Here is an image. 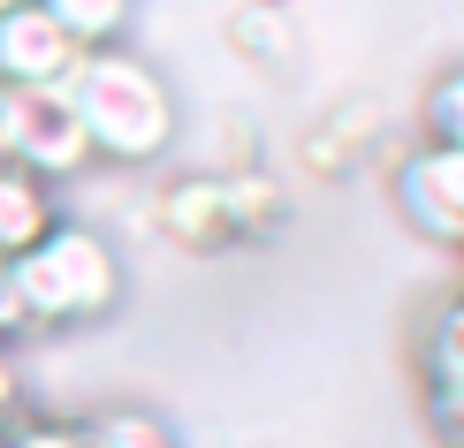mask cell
Here are the masks:
<instances>
[{"label":"cell","instance_id":"9a60e30c","mask_svg":"<svg viewBox=\"0 0 464 448\" xmlns=\"http://www.w3.org/2000/svg\"><path fill=\"white\" fill-rule=\"evenodd\" d=\"M24 418V365H15V342H0V434Z\"/></svg>","mask_w":464,"mask_h":448},{"label":"cell","instance_id":"4fadbf2b","mask_svg":"<svg viewBox=\"0 0 464 448\" xmlns=\"http://www.w3.org/2000/svg\"><path fill=\"white\" fill-rule=\"evenodd\" d=\"M427 145H464V62L441 69L427 91Z\"/></svg>","mask_w":464,"mask_h":448},{"label":"cell","instance_id":"5bb4252c","mask_svg":"<svg viewBox=\"0 0 464 448\" xmlns=\"http://www.w3.org/2000/svg\"><path fill=\"white\" fill-rule=\"evenodd\" d=\"M0 448H84V418H15Z\"/></svg>","mask_w":464,"mask_h":448},{"label":"cell","instance_id":"e0dca14e","mask_svg":"<svg viewBox=\"0 0 464 448\" xmlns=\"http://www.w3.org/2000/svg\"><path fill=\"white\" fill-rule=\"evenodd\" d=\"M259 8H289V0H259Z\"/></svg>","mask_w":464,"mask_h":448},{"label":"cell","instance_id":"ba28073f","mask_svg":"<svg viewBox=\"0 0 464 448\" xmlns=\"http://www.w3.org/2000/svg\"><path fill=\"white\" fill-rule=\"evenodd\" d=\"M62 221V205H53V190L38 183L31 167H15L8 152H0V266L15 259V251H31L46 228Z\"/></svg>","mask_w":464,"mask_h":448},{"label":"cell","instance_id":"6da1fadb","mask_svg":"<svg viewBox=\"0 0 464 448\" xmlns=\"http://www.w3.org/2000/svg\"><path fill=\"white\" fill-rule=\"evenodd\" d=\"M69 107L84 122V145L92 160H122V167H145L176 145V91L160 84V69L138 62L130 46H100L69 69Z\"/></svg>","mask_w":464,"mask_h":448},{"label":"cell","instance_id":"52a82bcc","mask_svg":"<svg viewBox=\"0 0 464 448\" xmlns=\"http://www.w3.org/2000/svg\"><path fill=\"white\" fill-rule=\"evenodd\" d=\"M84 62V53L62 38V24H53L38 0H24V8L0 15V91H38V84H69V69Z\"/></svg>","mask_w":464,"mask_h":448},{"label":"cell","instance_id":"7c38bea8","mask_svg":"<svg viewBox=\"0 0 464 448\" xmlns=\"http://www.w3.org/2000/svg\"><path fill=\"white\" fill-rule=\"evenodd\" d=\"M84 448H176V434L152 411H138V403H114V411L84 418Z\"/></svg>","mask_w":464,"mask_h":448},{"label":"cell","instance_id":"277c9868","mask_svg":"<svg viewBox=\"0 0 464 448\" xmlns=\"http://www.w3.org/2000/svg\"><path fill=\"white\" fill-rule=\"evenodd\" d=\"M389 205L411 236L464 251V145H419L389 167Z\"/></svg>","mask_w":464,"mask_h":448},{"label":"cell","instance_id":"9c48e42d","mask_svg":"<svg viewBox=\"0 0 464 448\" xmlns=\"http://www.w3.org/2000/svg\"><path fill=\"white\" fill-rule=\"evenodd\" d=\"M38 8L62 24V38H69L76 53H100V46H122L138 0H38Z\"/></svg>","mask_w":464,"mask_h":448},{"label":"cell","instance_id":"8fae6325","mask_svg":"<svg viewBox=\"0 0 464 448\" xmlns=\"http://www.w3.org/2000/svg\"><path fill=\"white\" fill-rule=\"evenodd\" d=\"M228 46H237L244 62H259V69H282V62H289V24H282V8L237 0V15H228Z\"/></svg>","mask_w":464,"mask_h":448},{"label":"cell","instance_id":"2e32d148","mask_svg":"<svg viewBox=\"0 0 464 448\" xmlns=\"http://www.w3.org/2000/svg\"><path fill=\"white\" fill-rule=\"evenodd\" d=\"M8 8H24V0H0V15H8Z\"/></svg>","mask_w":464,"mask_h":448},{"label":"cell","instance_id":"7a4b0ae2","mask_svg":"<svg viewBox=\"0 0 464 448\" xmlns=\"http://www.w3.org/2000/svg\"><path fill=\"white\" fill-rule=\"evenodd\" d=\"M8 281V304H15V327H84L100 311L122 304V259L100 228H76V221H53L31 251H15L0 266Z\"/></svg>","mask_w":464,"mask_h":448},{"label":"cell","instance_id":"5b68a950","mask_svg":"<svg viewBox=\"0 0 464 448\" xmlns=\"http://www.w3.org/2000/svg\"><path fill=\"white\" fill-rule=\"evenodd\" d=\"M419 387H427L434 434L450 448H464V289L434 304L427 335H419Z\"/></svg>","mask_w":464,"mask_h":448},{"label":"cell","instance_id":"30bf717a","mask_svg":"<svg viewBox=\"0 0 464 448\" xmlns=\"http://www.w3.org/2000/svg\"><path fill=\"white\" fill-rule=\"evenodd\" d=\"M221 183H228V205H237V236H244V243L275 236V228L289 221V198L266 183L259 167H237V175H221Z\"/></svg>","mask_w":464,"mask_h":448},{"label":"cell","instance_id":"3957f363","mask_svg":"<svg viewBox=\"0 0 464 448\" xmlns=\"http://www.w3.org/2000/svg\"><path fill=\"white\" fill-rule=\"evenodd\" d=\"M0 152H8L15 167H31L46 190L92 167L84 122H76V107H69V91H62V84H38V91H0Z\"/></svg>","mask_w":464,"mask_h":448},{"label":"cell","instance_id":"8992f818","mask_svg":"<svg viewBox=\"0 0 464 448\" xmlns=\"http://www.w3.org/2000/svg\"><path fill=\"white\" fill-rule=\"evenodd\" d=\"M160 213V236L190 251V259H214V251H237V205H228V183L221 175H176V183L152 198Z\"/></svg>","mask_w":464,"mask_h":448}]
</instances>
